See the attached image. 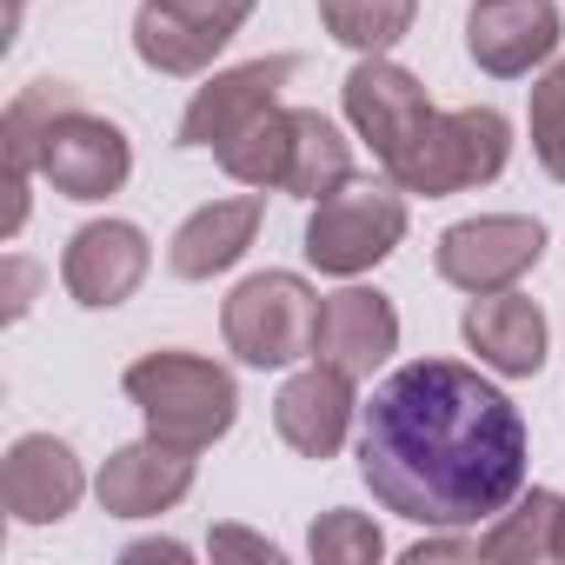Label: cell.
Wrapping results in <instances>:
<instances>
[{
    "label": "cell",
    "mask_w": 565,
    "mask_h": 565,
    "mask_svg": "<svg viewBox=\"0 0 565 565\" xmlns=\"http://www.w3.org/2000/svg\"><path fill=\"white\" fill-rule=\"evenodd\" d=\"M360 479L433 532L499 519L525 492V419L472 366L413 360L360 406Z\"/></svg>",
    "instance_id": "cell-1"
},
{
    "label": "cell",
    "mask_w": 565,
    "mask_h": 565,
    "mask_svg": "<svg viewBox=\"0 0 565 565\" xmlns=\"http://www.w3.org/2000/svg\"><path fill=\"white\" fill-rule=\"evenodd\" d=\"M213 160L259 193H294V200H327L333 186L353 180V140L320 114V107H273L259 114L239 140L213 147Z\"/></svg>",
    "instance_id": "cell-2"
},
{
    "label": "cell",
    "mask_w": 565,
    "mask_h": 565,
    "mask_svg": "<svg viewBox=\"0 0 565 565\" xmlns=\"http://www.w3.org/2000/svg\"><path fill=\"white\" fill-rule=\"evenodd\" d=\"M127 399L140 406V419H147L153 439H173V446H186V452L226 439L233 419H239V386H233V373L213 366V360H200V353H180V347L134 360V366H127Z\"/></svg>",
    "instance_id": "cell-3"
},
{
    "label": "cell",
    "mask_w": 565,
    "mask_h": 565,
    "mask_svg": "<svg viewBox=\"0 0 565 565\" xmlns=\"http://www.w3.org/2000/svg\"><path fill=\"white\" fill-rule=\"evenodd\" d=\"M512 160V120L499 107H439L419 140L386 167V180L399 193H426V200H446V193H466V186H486L499 180Z\"/></svg>",
    "instance_id": "cell-4"
},
{
    "label": "cell",
    "mask_w": 565,
    "mask_h": 565,
    "mask_svg": "<svg viewBox=\"0 0 565 565\" xmlns=\"http://www.w3.org/2000/svg\"><path fill=\"white\" fill-rule=\"evenodd\" d=\"M220 333H226V353H239L246 366H294L313 353L320 294L300 273H253L226 294Z\"/></svg>",
    "instance_id": "cell-5"
},
{
    "label": "cell",
    "mask_w": 565,
    "mask_h": 565,
    "mask_svg": "<svg viewBox=\"0 0 565 565\" xmlns=\"http://www.w3.org/2000/svg\"><path fill=\"white\" fill-rule=\"evenodd\" d=\"M399 239H406V193L393 180H360L353 173L307 220V259L320 273H333V279L373 273Z\"/></svg>",
    "instance_id": "cell-6"
},
{
    "label": "cell",
    "mask_w": 565,
    "mask_h": 565,
    "mask_svg": "<svg viewBox=\"0 0 565 565\" xmlns=\"http://www.w3.org/2000/svg\"><path fill=\"white\" fill-rule=\"evenodd\" d=\"M433 259H439V279H452L459 294H505L545 259V226L525 213H479L446 226Z\"/></svg>",
    "instance_id": "cell-7"
},
{
    "label": "cell",
    "mask_w": 565,
    "mask_h": 565,
    "mask_svg": "<svg viewBox=\"0 0 565 565\" xmlns=\"http://www.w3.org/2000/svg\"><path fill=\"white\" fill-rule=\"evenodd\" d=\"M253 0H140L134 54L153 74H206L213 54L246 28Z\"/></svg>",
    "instance_id": "cell-8"
},
{
    "label": "cell",
    "mask_w": 565,
    "mask_h": 565,
    "mask_svg": "<svg viewBox=\"0 0 565 565\" xmlns=\"http://www.w3.org/2000/svg\"><path fill=\"white\" fill-rule=\"evenodd\" d=\"M127 173H134V140L107 114H87L81 100L54 114V127L41 134V180L67 200H107L127 186Z\"/></svg>",
    "instance_id": "cell-9"
},
{
    "label": "cell",
    "mask_w": 565,
    "mask_h": 565,
    "mask_svg": "<svg viewBox=\"0 0 565 565\" xmlns=\"http://www.w3.org/2000/svg\"><path fill=\"white\" fill-rule=\"evenodd\" d=\"M294 74H300V54H266V61L213 74L180 114V147H226V140H239L259 114L279 107V87H287Z\"/></svg>",
    "instance_id": "cell-10"
},
{
    "label": "cell",
    "mask_w": 565,
    "mask_h": 565,
    "mask_svg": "<svg viewBox=\"0 0 565 565\" xmlns=\"http://www.w3.org/2000/svg\"><path fill=\"white\" fill-rule=\"evenodd\" d=\"M433 114H439V107L426 100V87H419L406 67H393L386 54H366V61L347 74V120L360 127V140H373L380 167H393V160L419 140V127H426Z\"/></svg>",
    "instance_id": "cell-11"
},
{
    "label": "cell",
    "mask_w": 565,
    "mask_h": 565,
    "mask_svg": "<svg viewBox=\"0 0 565 565\" xmlns=\"http://www.w3.org/2000/svg\"><path fill=\"white\" fill-rule=\"evenodd\" d=\"M147 266H153V246H147V233H140L134 220H94V226H81V233L67 239V253H61L67 294H74L81 307H94V313L134 300L140 279H147Z\"/></svg>",
    "instance_id": "cell-12"
},
{
    "label": "cell",
    "mask_w": 565,
    "mask_h": 565,
    "mask_svg": "<svg viewBox=\"0 0 565 565\" xmlns=\"http://www.w3.org/2000/svg\"><path fill=\"white\" fill-rule=\"evenodd\" d=\"M81 492H87V472L74 446L54 433H28L0 459V505H8L14 525H54L81 505Z\"/></svg>",
    "instance_id": "cell-13"
},
{
    "label": "cell",
    "mask_w": 565,
    "mask_h": 565,
    "mask_svg": "<svg viewBox=\"0 0 565 565\" xmlns=\"http://www.w3.org/2000/svg\"><path fill=\"white\" fill-rule=\"evenodd\" d=\"M466 54L492 81H519L558 54V8L552 0H472Z\"/></svg>",
    "instance_id": "cell-14"
},
{
    "label": "cell",
    "mask_w": 565,
    "mask_h": 565,
    "mask_svg": "<svg viewBox=\"0 0 565 565\" xmlns=\"http://www.w3.org/2000/svg\"><path fill=\"white\" fill-rule=\"evenodd\" d=\"M399 353V307L380 287H347L320 300V333H313V360L373 380L386 360Z\"/></svg>",
    "instance_id": "cell-15"
},
{
    "label": "cell",
    "mask_w": 565,
    "mask_h": 565,
    "mask_svg": "<svg viewBox=\"0 0 565 565\" xmlns=\"http://www.w3.org/2000/svg\"><path fill=\"white\" fill-rule=\"evenodd\" d=\"M353 413H360L353 373H340L327 360L294 373L287 386H279V399H273V426H279V439H287L300 459H333L347 446V433H353Z\"/></svg>",
    "instance_id": "cell-16"
},
{
    "label": "cell",
    "mask_w": 565,
    "mask_h": 565,
    "mask_svg": "<svg viewBox=\"0 0 565 565\" xmlns=\"http://www.w3.org/2000/svg\"><path fill=\"white\" fill-rule=\"evenodd\" d=\"M94 492H100V505H107L114 519H153V512H173V505L193 492V452L173 446V439H153V433H147V439L120 446V452L100 466Z\"/></svg>",
    "instance_id": "cell-17"
},
{
    "label": "cell",
    "mask_w": 565,
    "mask_h": 565,
    "mask_svg": "<svg viewBox=\"0 0 565 565\" xmlns=\"http://www.w3.org/2000/svg\"><path fill=\"white\" fill-rule=\"evenodd\" d=\"M459 333H466V347L479 353V366H492V373H505V380H532V373L545 366V347H552V327H545L539 300H525V294H512V287H505V294H472Z\"/></svg>",
    "instance_id": "cell-18"
},
{
    "label": "cell",
    "mask_w": 565,
    "mask_h": 565,
    "mask_svg": "<svg viewBox=\"0 0 565 565\" xmlns=\"http://www.w3.org/2000/svg\"><path fill=\"white\" fill-rule=\"evenodd\" d=\"M259 220H266L259 186L239 193V200H206L200 213L180 220V233H173V246H167V266H173L180 279H213V273H226V266L246 259Z\"/></svg>",
    "instance_id": "cell-19"
},
{
    "label": "cell",
    "mask_w": 565,
    "mask_h": 565,
    "mask_svg": "<svg viewBox=\"0 0 565 565\" xmlns=\"http://www.w3.org/2000/svg\"><path fill=\"white\" fill-rule=\"evenodd\" d=\"M74 100H81V87H67V81H34L8 100V120H0V140H8V233L28 226V180L41 173V134Z\"/></svg>",
    "instance_id": "cell-20"
},
{
    "label": "cell",
    "mask_w": 565,
    "mask_h": 565,
    "mask_svg": "<svg viewBox=\"0 0 565 565\" xmlns=\"http://www.w3.org/2000/svg\"><path fill=\"white\" fill-rule=\"evenodd\" d=\"M558 519H565V499L532 486L486 525L479 558H492V565H545V558H558Z\"/></svg>",
    "instance_id": "cell-21"
},
{
    "label": "cell",
    "mask_w": 565,
    "mask_h": 565,
    "mask_svg": "<svg viewBox=\"0 0 565 565\" xmlns=\"http://www.w3.org/2000/svg\"><path fill=\"white\" fill-rule=\"evenodd\" d=\"M419 14V0H320V21L340 47H360V54H386Z\"/></svg>",
    "instance_id": "cell-22"
},
{
    "label": "cell",
    "mask_w": 565,
    "mask_h": 565,
    "mask_svg": "<svg viewBox=\"0 0 565 565\" xmlns=\"http://www.w3.org/2000/svg\"><path fill=\"white\" fill-rule=\"evenodd\" d=\"M307 552H313L320 565H373V558L386 552V539H380V525H373L366 512L333 505V512H320V519H313Z\"/></svg>",
    "instance_id": "cell-23"
},
{
    "label": "cell",
    "mask_w": 565,
    "mask_h": 565,
    "mask_svg": "<svg viewBox=\"0 0 565 565\" xmlns=\"http://www.w3.org/2000/svg\"><path fill=\"white\" fill-rule=\"evenodd\" d=\"M532 153L565 186V61H552L532 87Z\"/></svg>",
    "instance_id": "cell-24"
},
{
    "label": "cell",
    "mask_w": 565,
    "mask_h": 565,
    "mask_svg": "<svg viewBox=\"0 0 565 565\" xmlns=\"http://www.w3.org/2000/svg\"><path fill=\"white\" fill-rule=\"evenodd\" d=\"M213 552H246V558L279 565V545H273V539H259V532H239V525H220V532H213Z\"/></svg>",
    "instance_id": "cell-25"
},
{
    "label": "cell",
    "mask_w": 565,
    "mask_h": 565,
    "mask_svg": "<svg viewBox=\"0 0 565 565\" xmlns=\"http://www.w3.org/2000/svg\"><path fill=\"white\" fill-rule=\"evenodd\" d=\"M433 558H479V539H419L406 552V565H433Z\"/></svg>",
    "instance_id": "cell-26"
},
{
    "label": "cell",
    "mask_w": 565,
    "mask_h": 565,
    "mask_svg": "<svg viewBox=\"0 0 565 565\" xmlns=\"http://www.w3.org/2000/svg\"><path fill=\"white\" fill-rule=\"evenodd\" d=\"M34 279H41V273H34L21 253H14V259H8V320H21V313H28V300H34Z\"/></svg>",
    "instance_id": "cell-27"
},
{
    "label": "cell",
    "mask_w": 565,
    "mask_h": 565,
    "mask_svg": "<svg viewBox=\"0 0 565 565\" xmlns=\"http://www.w3.org/2000/svg\"><path fill=\"white\" fill-rule=\"evenodd\" d=\"M127 558H134V565H147V558H186V545H173V539H147V545H127Z\"/></svg>",
    "instance_id": "cell-28"
},
{
    "label": "cell",
    "mask_w": 565,
    "mask_h": 565,
    "mask_svg": "<svg viewBox=\"0 0 565 565\" xmlns=\"http://www.w3.org/2000/svg\"><path fill=\"white\" fill-rule=\"evenodd\" d=\"M558 558H565V519H558Z\"/></svg>",
    "instance_id": "cell-29"
}]
</instances>
